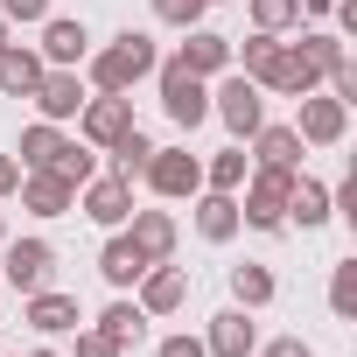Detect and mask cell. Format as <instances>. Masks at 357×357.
<instances>
[{
  "mask_svg": "<svg viewBox=\"0 0 357 357\" xmlns=\"http://www.w3.org/2000/svg\"><path fill=\"white\" fill-rule=\"evenodd\" d=\"M0 43H15V29H8V15H0Z\"/></svg>",
  "mask_w": 357,
  "mask_h": 357,
  "instance_id": "40",
  "label": "cell"
},
{
  "mask_svg": "<svg viewBox=\"0 0 357 357\" xmlns=\"http://www.w3.org/2000/svg\"><path fill=\"white\" fill-rule=\"evenodd\" d=\"M140 119H133V91H91L84 98V112H77V140L84 147H112V140H126Z\"/></svg>",
  "mask_w": 357,
  "mask_h": 357,
  "instance_id": "5",
  "label": "cell"
},
{
  "mask_svg": "<svg viewBox=\"0 0 357 357\" xmlns=\"http://www.w3.org/2000/svg\"><path fill=\"white\" fill-rule=\"evenodd\" d=\"M140 183H147L154 197H168V204H183V197L204 190V154H190V147H154L147 168H140Z\"/></svg>",
  "mask_w": 357,
  "mask_h": 357,
  "instance_id": "6",
  "label": "cell"
},
{
  "mask_svg": "<svg viewBox=\"0 0 357 357\" xmlns=\"http://www.w3.org/2000/svg\"><path fill=\"white\" fill-rule=\"evenodd\" d=\"M154 84H161V112L183 126V133H197L204 119H211V77H197V70H183V63H154Z\"/></svg>",
  "mask_w": 357,
  "mask_h": 357,
  "instance_id": "3",
  "label": "cell"
},
{
  "mask_svg": "<svg viewBox=\"0 0 357 357\" xmlns=\"http://www.w3.org/2000/svg\"><path fill=\"white\" fill-rule=\"evenodd\" d=\"M252 29H266V36L301 29V0H252Z\"/></svg>",
  "mask_w": 357,
  "mask_h": 357,
  "instance_id": "31",
  "label": "cell"
},
{
  "mask_svg": "<svg viewBox=\"0 0 357 357\" xmlns=\"http://www.w3.org/2000/svg\"><path fill=\"white\" fill-rule=\"evenodd\" d=\"M133 301L147 308V322H161V315H183V308H190V266L154 259V266L133 280Z\"/></svg>",
  "mask_w": 357,
  "mask_h": 357,
  "instance_id": "9",
  "label": "cell"
},
{
  "mask_svg": "<svg viewBox=\"0 0 357 357\" xmlns=\"http://www.w3.org/2000/svg\"><path fill=\"white\" fill-rule=\"evenodd\" d=\"M29 357H63V350H29Z\"/></svg>",
  "mask_w": 357,
  "mask_h": 357,
  "instance_id": "41",
  "label": "cell"
},
{
  "mask_svg": "<svg viewBox=\"0 0 357 357\" xmlns=\"http://www.w3.org/2000/svg\"><path fill=\"white\" fill-rule=\"evenodd\" d=\"M63 126H50V119H36V126H22V147H15V161L22 168H56V154H63Z\"/></svg>",
  "mask_w": 357,
  "mask_h": 357,
  "instance_id": "25",
  "label": "cell"
},
{
  "mask_svg": "<svg viewBox=\"0 0 357 357\" xmlns=\"http://www.w3.org/2000/svg\"><path fill=\"white\" fill-rule=\"evenodd\" d=\"M0 245H8V218H0Z\"/></svg>",
  "mask_w": 357,
  "mask_h": 357,
  "instance_id": "42",
  "label": "cell"
},
{
  "mask_svg": "<svg viewBox=\"0 0 357 357\" xmlns=\"http://www.w3.org/2000/svg\"><path fill=\"white\" fill-rule=\"evenodd\" d=\"M315 84H322V70L308 63V50H301V43H280V50H273V63L259 70V91H273V98H308Z\"/></svg>",
  "mask_w": 357,
  "mask_h": 357,
  "instance_id": "12",
  "label": "cell"
},
{
  "mask_svg": "<svg viewBox=\"0 0 357 357\" xmlns=\"http://www.w3.org/2000/svg\"><path fill=\"white\" fill-rule=\"evenodd\" d=\"M301 112H294V133H301V147H343V133H350V105L336 98V91H308V98H294Z\"/></svg>",
  "mask_w": 357,
  "mask_h": 357,
  "instance_id": "8",
  "label": "cell"
},
{
  "mask_svg": "<svg viewBox=\"0 0 357 357\" xmlns=\"http://www.w3.org/2000/svg\"><path fill=\"white\" fill-rule=\"evenodd\" d=\"M147 8H154V22L161 29H175V36H183V29H197L211 8H204V0H147Z\"/></svg>",
  "mask_w": 357,
  "mask_h": 357,
  "instance_id": "33",
  "label": "cell"
},
{
  "mask_svg": "<svg viewBox=\"0 0 357 357\" xmlns=\"http://www.w3.org/2000/svg\"><path fill=\"white\" fill-rule=\"evenodd\" d=\"M204 350H211V357H252V350H259V322H252V308H238V301L218 308L211 329H204Z\"/></svg>",
  "mask_w": 357,
  "mask_h": 357,
  "instance_id": "16",
  "label": "cell"
},
{
  "mask_svg": "<svg viewBox=\"0 0 357 357\" xmlns=\"http://www.w3.org/2000/svg\"><path fill=\"white\" fill-rule=\"evenodd\" d=\"M43 56H36V43H0V91L8 98H29L36 84H43Z\"/></svg>",
  "mask_w": 357,
  "mask_h": 357,
  "instance_id": "21",
  "label": "cell"
},
{
  "mask_svg": "<svg viewBox=\"0 0 357 357\" xmlns=\"http://www.w3.org/2000/svg\"><path fill=\"white\" fill-rule=\"evenodd\" d=\"M0 15H8V29H22V22L43 29L50 22V0H0Z\"/></svg>",
  "mask_w": 357,
  "mask_h": 357,
  "instance_id": "34",
  "label": "cell"
},
{
  "mask_svg": "<svg viewBox=\"0 0 357 357\" xmlns=\"http://www.w3.org/2000/svg\"><path fill=\"white\" fill-rule=\"evenodd\" d=\"M204 8H225V0H204Z\"/></svg>",
  "mask_w": 357,
  "mask_h": 357,
  "instance_id": "43",
  "label": "cell"
},
{
  "mask_svg": "<svg viewBox=\"0 0 357 357\" xmlns=\"http://www.w3.org/2000/svg\"><path fill=\"white\" fill-rule=\"evenodd\" d=\"M154 63H161V50H154V36L147 29H119L105 50H91L77 70H84V84L91 91H133V84H147L154 77Z\"/></svg>",
  "mask_w": 357,
  "mask_h": 357,
  "instance_id": "1",
  "label": "cell"
},
{
  "mask_svg": "<svg viewBox=\"0 0 357 357\" xmlns=\"http://www.w3.org/2000/svg\"><path fill=\"white\" fill-rule=\"evenodd\" d=\"M301 15H308V22H322V15H329V0H301Z\"/></svg>",
  "mask_w": 357,
  "mask_h": 357,
  "instance_id": "39",
  "label": "cell"
},
{
  "mask_svg": "<svg viewBox=\"0 0 357 357\" xmlns=\"http://www.w3.org/2000/svg\"><path fill=\"white\" fill-rule=\"evenodd\" d=\"M0 280H8L15 294H36L56 280V245L50 238H8L0 245Z\"/></svg>",
  "mask_w": 357,
  "mask_h": 357,
  "instance_id": "7",
  "label": "cell"
},
{
  "mask_svg": "<svg viewBox=\"0 0 357 357\" xmlns=\"http://www.w3.org/2000/svg\"><path fill=\"white\" fill-rule=\"evenodd\" d=\"M252 357H315V343H301V336H273V343H259Z\"/></svg>",
  "mask_w": 357,
  "mask_h": 357,
  "instance_id": "37",
  "label": "cell"
},
{
  "mask_svg": "<svg viewBox=\"0 0 357 357\" xmlns=\"http://www.w3.org/2000/svg\"><path fill=\"white\" fill-rule=\"evenodd\" d=\"M329 315H336V322L357 315V259H336V266H329Z\"/></svg>",
  "mask_w": 357,
  "mask_h": 357,
  "instance_id": "30",
  "label": "cell"
},
{
  "mask_svg": "<svg viewBox=\"0 0 357 357\" xmlns=\"http://www.w3.org/2000/svg\"><path fill=\"white\" fill-rule=\"evenodd\" d=\"M0 357H8V350H0Z\"/></svg>",
  "mask_w": 357,
  "mask_h": 357,
  "instance_id": "44",
  "label": "cell"
},
{
  "mask_svg": "<svg viewBox=\"0 0 357 357\" xmlns=\"http://www.w3.org/2000/svg\"><path fill=\"white\" fill-rule=\"evenodd\" d=\"M175 63L183 70H197V77H225L231 70V36H218V29H183V50H175Z\"/></svg>",
  "mask_w": 357,
  "mask_h": 357,
  "instance_id": "17",
  "label": "cell"
},
{
  "mask_svg": "<svg viewBox=\"0 0 357 357\" xmlns=\"http://www.w3.org/2000/svg\"><path fill=\"white\" fill-rule=\"evenodd\" d=\"M22 211L29 218H70L77 211V183H63L56 168H22Z\"/></svg>",
  "mask_w": 357,
  "mask_h": 357,
  "instance_id": "13",
  "label": "cell"
},
{
  "mask_svg": "<svg viewBox=\"0 0 357 357\" xmlns=\"http://www.w3.org/2000/svg\"><path fill=\"white\" fill-rule=\"evenodd\" d=\"M301 50H308V63L329 77V70H343L350 63V43L336 36V29H301Z\"/></svg>",
  "mask_w": 357,
  "mask_h": 357,
  "instance_id": "29",
  "label": "cell"
},
{
  "mask_svg": "<svg viewBox=\"0 0 357 357\" xmlns=\"http://www.w3.org/2000/svg\"><path fill=\"white\" fill-rule=\"evenodd\" d=\"M126 238L147 252V266H154V259H175V245H183V231H175L168 211H133V218H126Z\"/></svg>",
  "mask_w": 357,
  "mask_h": 357,
  "instance_id": "20",
  "label": "cell"
},
{
  "mask_svg": "<svg viewBox=\"0 0 357 357\" xmlns=\"http://www.w3.org/2000/svg\"><path fill=\"white\" fill-rule=\"evenodd\" d=\"M273 294H280V280H273V266H259V259H245V266H231V301H238V308H252V315H259V308H266Z\"/></svg>",
  "mask_w": 357,
  "mask_h": 357,
  "instance_id": "26",
  "label": "cell"
},
{
  "mask_svg": "<svg viewBox=\"0 0 357 357\" xmlns=\"http://www.w3.org/2000/svg\"><path fill=\"white\" fill-rule=\"evenodd\" d=\"M15 190H22V161L0 154V197H15Z\"/></svg>",
  "mask_w": 357,
  "mask_h": 357,
  "instance_id": "38",
  "label": "cell"
},
{
  "mask_svg": "<svg viewBox=\"0 0 357 357\" xmlns=\"http://www.w3.org/2000/svg\"><path fill=\"white\" fill-rule=\"evenodd\" d=\"M147 154H154V140H147V133L133 126L126 140H112V147H105V175H119V183H133V175L147 168Z\"/></svg>",
  "mask_w": 357,
  "mask_h": 357,
  "instance_id": "28",
  "label": "cell"
},
{
  "mask_svg": "<svg viewBox=\"0 0 357 357\" xmlns=\"http://www.w3.org/2000/svg\"><path fill=\"white\" fill-rule=\"evenodd\" d=\"M301 133L294 126H280V119H259V133H252V161L259 168H301Z\"/></svg>",
  "mask_w": 357,
  "mask_h": 357,
  "instance_id": "22",
  "label": "cell"
},
{
  "mask_svg": "<svg viewBox=\"0 0 357 357\" xmlns=\"http://www.w3.org/2000/svg\"><path fill=\"white\" fill-rule=\"evenodd\" d=\"M22 322H29L36 336H70V329L84 322V308H77V294H63V287H36V294H22Z\"/></svg>",
  "mask_w": 357,
  "mask_h": 357,
  "instance_id": "15",
  "label": "cell"
},
{
  "mask_svg": "<svg viewBox=\"0 0 357 357\" xmlns=\"http://www.w3.org/2000/svg\"><path fill=\"white\" fill-rule=\"evenodd\" d=\"M252 175V154H245V140H231V147H218L211 161H204V190H225V197H238V183Z\"/></svg>",
  "mask_w": 357,
  "mask_h": 357,
  "instance_id": "24",
  "label": "cell"
},
{
  "mask_svg": "<svg viewBox=\"0 0 357 357\" xmlns=\"http://www.w3.org/2000/svg\"><path fill=\"white\" fill-rule=\"evenodd\" d=\"M140 273H147V252H140V245L126 238V225H119V231H105V245H98V280L126 294V287H133Z\"/></svg>",
  "mask_w": 357,
  "mask_h": 357,
  "instance_id": "19",
  "label": "cell"
},
{
  "mask_svg": "<svg viewBox=\"0 0 357 357\" xmlns=\"http://www.w3.org/2000/svg\"><path fill=\"white\" fill-rule=\"evenodd\" d=\"M77 357H126L105 329H91V322H77Z\"/></svg>",
  "mask_w": 357,
  "mask_h": 357,
  "instance_id": "35",
  "label": "cell"
},
{
  "mask_svg": "<svg viewBox=\"0 0 357 357\" xmlns=\"http://www.w3.org/2000/svg\"><path fill=\"white\" fill-rule=\"evenodd\" d=\"M197 204V238L204 245H231L245 225H238V197H225V190H197L190 197Z\"/></svg>",
  "mask_w": 357,
  "mask_h": 357,
  "instance_id": "18",
  "label": "cell"
},
{
  "mask_svg": "<svg viewBox=\"0 0 357 357\" xmlns=\"http://www.w3.org/2000/svg\"><path fill=\"white\" fill-rule=\"evenodd\" d=\"M336 211H329V183H315V175H294V190H287V225L301 231H322Z\"/></svg>",
  "mask_w": 357,
  "mask_h": 357,
  "instance_id": "23",
  "label": "cell"
},
{
  "mask_svg": "<svg viewBox=\"0 0 357 357\" xmlns=\"http://www.w3.org/2000/svg\"><path fill=\"white\" fill-rule=\"evenodd\" d=\"M84 98H91V84H84V70H43V84L29 91V105H36V119H50V126H63V119H77V112H84Z\"/></svg>",
  "mask_w": 357,
  "mask_h": 357,
  "instance_id": "10",
  "label": "cell"
},
{
  "mask_svg": "<svg viewBox=\"0 0 357 357\" xmlns=\"http://www.w3.org/2000/svg\"><path fill=\"white\" fill-rule=\"evenodd\" d=\"M77 211L98 231H119L133 218V183H119V175H91V183H77Z\"/></svg>",
  "mask_w": 357,
  "mask_h": 357,
  "instance_id": "11",
  "label": "cell"
},
{
  "mask_svg": "<svg viewBox=\"0 0 357 357\" xmlns=\"http://www.w3.org/2000/svg\"><path fill=\"white\" fill-rule=\"evenodd\" d=\"M294 175H301V168H259V161H252V175L238 183V225H252V231H287V190H294Z\"/></svg>",
  "mask_w": 357,
  "mask_h": 357,
  "instance_id": "2",
  "label": "cell"
},
{
  "mask_svg": "<svg viewBox=\"0 0 357 357\" xmlns=\"http://www.w3.org/2000/svg\"><path fill=\"white\" fill-rule=\"evenodd\" d=\"M36 56H43L50 70H77V63L91 56V29H84L77 15H50V22H43V43H36Z\"/></svg>",
  "mask_w": 357,
  "mask_h": 357,
  "instance_id": "14",
  "label": "cell"
},
{
  "mask_svg": "<svg viewBox=\"0 0 357 357\" xmlns=\"http://www.w3.org/2000/svg\"><path fill=\"white\" fill-rule=\"evenodd\" d=\"M154 357H211V350H204V336H190V329H183V336H161V350H154Z\"/></svg>",
  "mask_w": 357,
  "mask_h": 357,
  "instance_id": "36",
  "label": "cell"
},
{
  "mask_svg": "<svg viewBox=\"0 0 357 357\" xmlns=\"http://www.w3.org/2000/svg\"><path fill=\"white\" fill-rule=\"evenodd\" d=\"M91 329H105V336H112V343H119V350H133V343H140V336H147V308H140V301H126V294H119V301H112V308H98V322H91Z\"/></svg>",
  "mask_w": 357,
  "mask_h": 357,
  "instance_id": "27",
  "label": "cell"
},
{
  "mask_svg": "<svg viewBox=\"0 0 357 357\" xmlns=\"http://www.w3.org/2000/svg\"><path fill=\"white\" fill-rule=\"evenodd\" d=\"M56 175H63V183H91V175H98V147H84V140H63V154H56Z\"/></svg>",
  "mask_w": 357,
  "mask_h": 357,
  "instance_id": "32",
  "label": "cell"
},
{
  "mask_svg": "<svg viewBox=\"0 0 357 357\" xmlns=\"http://www.w3.org/2000/svg\"><path fill=\"white\" fill-rule=\"evenodd\" d=\"M211 119H225L231 140H252L259 119H266V91H259L245 70H225V77L211 84Z\"/></svg>",
  "mask_w": 357,
  "mask_h": 357,
  "instance_id": "4",
  "label": "cell"
}]
</instances>
